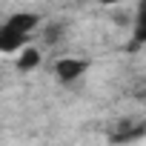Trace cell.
<instances>
[{
  "label": "cell",
  "instance_id": "6",
  "mask_svg": "<svg viewBox=\"0 0 146 146\" xmlns=\"http://www.w3.org/2000/svg\"><path fill=\"white\" fill-rule=\"evenodd\" d=\"M135 40H137V43H146V20H143V23H137V32H135Z\"/></svg>",
  "mask_w": 146,
  "mask_h": 146
},
{
  "label": "cell",
  "instance_id": "1",
  "mask_svg": "<svg viewBox=\"0 0 146 146\" xmlns=\"http://www.w3.org/2000/svg\"><path fill=\"white\" fill-rule=\"evenodd\" d=\"M86 69H89V60H80V57H60L54 63V75L60 83H75L78 78L86 75Z\"/></svg>",
  "mask_w": 146,
  "mask_h": 146
},
{
  "label": "cell",
  "instance_id": "4",
  "mask_svg": "<svg viewBox=\"0 0 146 146\" xmlns=\"http://www.w3.org/2000/svg\"><path fill=\"white\" fill-rule=\"evenodd\" d=\"M37 66H40V52L32 49V46H23L20 54H17V69H20V72H32V69H37Z\"/></svg>",
  "mask_w": 146,
  "mask_h": 146
},
{
  "label": "cell",
  "instance_id": "3",
  "mask_svg": "<svg viewBox=\"0 0 146 146\" xmlns=\"http://www.w3.org/2000/svg\"><path fill=\"white\" fill-rule=\"evenodd\" d=\"M37 23H40L37 15H32V12H17V15H12L3 26H9V29H15V32H20V35H32V32L37 29Z\"/></svg>",
  "mask_w": 146,
  "mask_h": 146
},
{
  "label": "cell",
  "instance_id": "8",
  "mask_svg": "<svg viewBox=\"0 0 146 146\" xmlns=\"http://www.w3.org/2000/svg\"><path fill=\"white\" fill-rule=\"evenodd\" d=\"M103 6H117V3H126V0H100Z\"/></svg>",
  "mask_w": 146,
  "mask_h": 146
},
{
  "label": "cell",
  "instance_id": "7",
  "mask_svg": "<svg viewBox=\"0 0 146 146\" xmlns=\"http://www.w3.org/2000/svg\"><path fill=\"white\" fill-rule=\"evenodd\" d=\"M146 20V0H140V12H137V23Z\"/></svg>",
  "mask_w": 146,
  "mask_h": 146
},
{
  "label": "cell",
  "instance_id": "5",
  "mask_svg": "<svg viewBox=\"0 0 146 146\" xmlns=\"http://www.w3.org/2000/svg\"><path fill=\"white\" fill-rule=\"evenodd\" d=\"M63 32H66V23H49L46 32H43V40L46 43H57L63 37Z\"/></svg>",
  "mask_w": 146,
  "mask_h": 146
},
{
  "label": "cell",
  "instance_id": "2",
  "mask_svg": "<svg viewBox=\"0 0 146 146\" xmlns=\"http://www.w3.org/2000/svg\"><path fill=\"white\" fill-rule=\"evenodd\" d=\"M26 40H29V35H20V32H15L9 26H0V52H6V54L20 52L26 46Z\"/></svg>",
  "mask_w": 146,
  "mask_h": 146
}]
</instances>
